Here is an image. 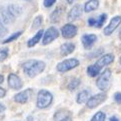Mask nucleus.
Masks as SVG:
<instances>
[{
  "label": "nucleus",
  "mask_w": 121,
  "mask_h": 121,
  "mask_svg": "<svg viewBox=\"0 0 121 121\" xmlns=\"http://www.w3.org/2000/svg\"><path fill=\"white\" fill-rule=\"evenodd\" d=\"M45 68L46 63L38 59H29L22 64V69L25 75L28 76L29 78H34L37 75L41 74L45 70Z\"/></svg>",
  "instance_id": "1"
},
{
  "label": "nucleus",
  "mask_w": 121,
  "mask_h": 121,
  "mask_svg": "<svg viewBox=\"0 0 121 121\" xmlns=\"http://www.w3.org/2000/svg\"><path fill=\"white\" fill-rule=\"evenodd\" d=\"M111 78H112L111 69H109V68L104 69L103 72L98 75L97 79H96V87L100 90V91L106 92L107 90L110 88Z\"/></svg>",
  "instance_id": "2"
},
{
  "label": "nucleus",
  "mask_w": 121,
  "mask_h": 121,
  "mask_svg": "<svg viewBox=\"0 0 121 121\" xmlns=\"http://www.w3.org/2000/svg\"><path fill=\"white\" fill-rule=\"evenodd\" d=\"M53 94L46 89H41L37 94L36 107L39 109H46L53 102Z\"/></svg>",
  "instance_id": "3"
},
{
  "label": "nucleus",
  "mask_w": 121,
  "mask_h": 121,
  "mask_svg": "<svg viewBox=\"0 0 121 121\" xmlns=\"http://www.w3.org/2000/svg\"><path fill=\"white\" fill-rule=\"evenodd\" d=\"M80 65V61L76 58H69L59 62L56 65V70L59 73H66Z\"/></svg>",
  "instance_id": "4"
},
{
  "label": "nucleus",
  "mask_w": 121,
  "mask_h": 121,
  "mask_svg": "<svg viewBox=\"0 0 121 121\" xmlns=\"http://www.w3.org/2000/svg\"><path fill=\"white\" fill-rule=\"evenodd\" d=\"M107 94L106 92L101 91L100 93H97L93 95V96H90L88 98V100L86 101V106H87L88 109H95L96 107H98L99 105H101L103 102H105L107 100Z\"/></svg>",
  "instance_id": "5"
},
{
  "label": "nucleus",
  "mask_w": 121,
  "mask_h": 121,
  "mask_svg": "<svg viewBox=\"0 0 121 121\" xmlns=\"http://www.w3.org/2000/svg\"><path fill=\"white\" fill-rule=\"evenodd\" d=\"M59 37V30L54 27L51 26L49 28H47V30H44L42 36V44L43 45H48L50 43H52L54 40H56Z\"/></svg>",
  "instance_id": "6"
},
{
  "label": "nucleus",
  "mask_w": 121,
  "mask_h": 121,
  "mask_svg": "<svg viewBox=\"0 0 121 121\" xmlns=\"http://www.w3.org/2000/svg\"><path fill=\"white\" fill-rule=\"evenodd\" d=\"M8 86L13 90H20L23 87V81L20 77L15 73H10L7 77Z\"/></svg>",
  "instance_id": "7"
},
{
  "label": "nucleus",
  "mask_w": 121,
  "mask_h": 121,
  "mask_svg": "<svg viewBox=\"0 0 121 121\" xmlns=\"http://www.w3.org/2000/svg\"><path fill=\"white\" fill-rule=\"evenodd\" d=\"M32 92H33V90L31 88H27L23 90V91H20L17 94H15L13 97V100L16 103H19V104H26L30 100V98H31Z\"/></svg>",
  "instance_id": "8"
},
{
  "label": "nucleus",
  "mask_w": 121,
  "mask_h": 121,
  "mask_svg": "<svg viewBox=\"0 0 121 121\" xmlns=\"http://www.w3.org/2000/svg\"><path fill=\"white\" fill-rule=\"evenodd\" d=\"M77 31L78 29L72 23H67L61 27V35L65 39H71V38L75 37L77 35Z\"/></svg>",
  "instance_id": "9"
},
{
  "label": "nucleus",
  "mask_w": 121,
  "mask_h": 121,
  "mask_svg": "<svg viewBox=\"0 0 121 121\" xmlns=\"http://www.w3.org/2000/svg\"><path fill=\"white\" fill-rule=\"evenodd\" d=\"M121 24V16L117 15L114 16L113 18H111L109 24L103 29V33H104L105 36H110L112 33H113L116 29L119 27V25Z\"/></svg>",
  "instance_id": "10"
},
{
  "label": "nucleus",
  "mask_w": 121,
  "mask_h": 121,
  "mask_svg": "<svg viewBox=\"0 0 121 121\" xmlns=\"http://www.w3.org/2000/svg\"><path fill=\"white\" fill-rule=\"evenodd\" d=\"M82 13H83V7H82L80 4H76L75 6H73L70 11L68 12L67 15V20L69 22H73V21H76L77 19H79Z\"/></svg>",
  "instance_id": "11"
},
{
  "label": "nucleus",
  "mask_w": 121,
  "mask_h": 121,
  "mask_svg": "<svg viewBox=\"0 0 121 121\" xmlns=\"http://www.w3.org/2000/svg\"><path fill=\"white\" fill-rule=\"evenodd\" d=\"M96 41H97V36L95 34H84L81 37L82 45H83L84 49L86 50L92 49V47L94 46Z\"/></svg>",
  "instance_id": "12"
},
{
  "label": "nucleus",
  "mask_w": 121,
  "mask_h": 121,
  "mask_svg": "<svg viewBox=\"0 0 121 121\" xmlns=\"http://www.w3.org/2000/svg\"><path fill=\"white\" fill-rule=\"evenodd\" d=\"M106 19H107V14L103 13V14L98 15V17H96V18H95V17H90L87 21V23L89 26H91V27L100 28L103 26V24L105 23Z\"/></svg>",
  "instance_id": "13"
},
{
  "label": "nucleus",
  "mask_w": 121,
  "mask_h": 121,
  "mask_svg": "<svg viewBox=\"0 0 121 121\" xmlns=\"http://www.w3.org/2000/svg\"><path fill=\"white\" fill-rule=\"evenodd\" d=\"M114 60H115V57H114V55L112 53L102 54L96 61V64L100 68H103V67H106L108 65H110L111 63H113Z\"/></svg>",
  "instance_id": "14"
},
{
  "label": "nucleus",
  "mask_w": 121,
  "mask_h": 121,
  "mask_svg": "<svg viewBox=\"0 0 121 121\" xmlns=\"http://www.w3.org/2000/svg\"><path fill=\"white\" fill-rule=\"evenodd\" d=\"M0 16H1L0 18H1L4 24H11V23H13L16 19V17H14L10 13L9 10L7 9V7H2L1 9H0Z\"/></svg>",
  "instance_id": "15"
},
{
  "label": "nucleus",
  "mask_w": 121,
  "mask_h": 121,
  "mask_svg": "<svg viewBox=\"0 0 121 121\" xmlns=\"http://www.w3.org/2000/svg\"><path fill=\"white\" fill-rule=\"evenodd\" d=\"M64 7L58 6L57 8H55V10L50 14V21L52 23H58L62 18V15L64 13Z\"/></svg>",
  "instance_id": "16"
},
{
  "label": "nucleus",
  "mask_w": 121,
  "mask_h": 121,
  "mask_svg": "<svg viewBox=\"0 0 121 121\" xmlns=\"http://www.w3.org/2000/svg\"><path fill=\"white\" fill-rule=\"evenodd\" d=\"M74 50H75L74 43L66 42V43H63L61 45V47H60V54L62 56H67V55L74 52Z\"/></svg>",
  "instance_id": "17"
},
{
  "label": "nucleus",
  "mask_w": 121,
  "mask_h": 121,
  "mask_svg": "<svg viewBox=\"0 0 121 121\" xmlns=\"http://www.w3.org/2000/svg\"><path fill=\"white\" fill-rule=\"evenodd\" d=\"M43 32H44V30H43V29H38V31L36 32L35 35H34L33 37H31L27 41V46L29 47V48H32V47H34L36 44L39 43V41L42 39Z\"/></svg>",
  "instance_id": "18"
},
{
  "label": "nucleus",
  "mask_w": 121,
  "mask_h": 121,
  "mask_svg": "<svg viewBox=\"0 0 121 121\" xmlns=\"http://www.w3.org/2000/svg\"><path fill=\"white\" fill-rule=\"evenodd\" d=\"M98 7H99V0H88L84 4L83 11L86 12V13H89V12L96 10Z\"/></svg>",
  "instance_id": "19"
},
{
  "label": "nucleus",
  "mask_w": 121,
  "mask_h": 121,
  "mask_svg": "<svg viewBox=\"0 0 121 121\" xmlns=\"http://www.w3.org/2000/svg\"><path fill=\"white\" fill-rule=\"evenodd\" d=\"M100 71H101V68L99 67L96 63L92 64V65H89L86 69V73L89 77H92V78H95L97 77L99 74H100Z\"/></svg>",
  "instance_id": "20"
},
{
  "label": "nucleus",
  "mask_w": 121,
  "mask_h": 121,
  "mask_svg": "<svg viewBox=\"0 0 121 121\" xmlns=\"http://www.w3.org/2000/svg\"><path fill=\"white\" fill-rule=\"evenodd\" d=\"M6 7H7V9L9 10L10 13L13 15L14 17L20 16L21 14H22V12H23V8L21 7L20 5H18V4L12 3V4H9V5H7Z\"/></svg>",
  "instance_id": "21"
},
{
  "label": "nucleus",
  "mask_w": 121,
  "mask_h": 121,
  "mask_svg": "<svg viewBox=\"0 0 121 121\" xmlns=\"http://www.w3.org/2000/svg\"><path fill=\"white\" fill-rule=\"evenodd\" d=\"M69 116H72V113L69 110H66V109H60V110H57L54 113V116H53V119L54 121H59L63 118H66V117H69Z\"/></svg>",
  "instance_id": "22"
},
{
  "label": "nucleus",
  "mask_w": 121,
  "mask_h": 121,
  "mask_svg": "<svg viewBox=\"0 0 121 121\" xmlns=\"http://www.w3.org/2000/svg\"><path fill=\"white\" fill-rule=\"evenodd\" d=\"M90 97V91L89 90H82L80 91L76 96V102L78 104H83L88 100V98Z\"/></svg>",
  "instance_id": "23"
},
{
  "label": "nucleus",
  "mask_w": 121,
  "mask_h": 121,
  "mask_svg": "<svg viewBox=\"0 0 121 121\" xmlns=\"http://www.w3.org/2000/svg\"><path fill=\"white\" fill-rule=\"evenodd\" d=\"M81 84V80L80 78H77V77H74V78H72L70 81H69V83L67 84V89L69 90V91H75V90L77 89L80 86Z\"/></svg>",
  "instance_id": "24"
},
{
  "label": "nucleus",
  "mask_w": 121,
  "mask_h": 121,
  "mask_svg": "<svg viewBox=\"0 0 121 121\" xmlns=\"http://www.w3.org/2000/svg\"><path fill=\"white\" fill-rule=\"evenodd\" d=\"M22 33H23V31H21V30H19V31H16V32H14L13 34H11L9 37H7L6 39H4V40L2 41V43H3V44H7V43L13 42L14 40L18 39V38H19L21 35H22Z\"/></svg>",
  "instance_id": "25"
},
{
  "label": "nucleus",
  "mask_w": 121,
  "mask_h": 121,
  "mask_svg": "<svg viewBox=\"0 0 121 121\" xmlns=\"http://www.w3.org/2000/svg\"><path fill=\"white\" fill-rule=\"evenodd\" d=\"M106 120V114L103 111H97L95 113L90 121H105Z\"/></svg>",
  "instance_id": "26"
},
{
  "label": "nucleus",
  "mask_w": 121,
  "mask_h": 121,
  "mask_svg": "<svg viewBox=\"0 0 121 121\" xmlns=\"http://www.w3.org/2000/svg\"><path fill=\"white\" fill-rule=\"evenodd\" d=\"M42 23H43V17H42L41 15H38V16H36L35 18H34L31 28H32L33 30H37V29H39V27L42 25Z\"/></svg>",
  "instance_id": "27"
},
{
  "label": "nucleus",
  "mask_w": 121,
  "mask_h": 121,
  "mask_svg": "<svg viewBox=\"0 0 121 121\" xmlns=\"http://www.w3.org/2000/svg\"><path fill=\"white\" fill-rule=\"evenodd\" d=\"M7 33H8V29L6 28L5 24L3 23V21L1 20V18H0V39H2V38L5 37Z\"/></svg>",
  "instance_id": "28"
},
{
  "label": "nucleus",
  "mask_w": 121,
  "mask_h": 121,
  "mask_svg": "<svg viewBox=\"0 0 121 121\" xmlns=\"http://www.w3.org/2000/svg\"><path fill=\"white\" fill-rule=\"evenodd\" d=\"M8 54H9V49L7 47H4V48H0V62L4 61L7 57Z\"/></svg>",
  "instance_id": "29"
},
{
  "label": "nucleus",
  "mask_w": 121,
  "mask_h": 121,
  "mask_svg": "<svg viewBox=\"0 0 121 121\" xmlns=\"http://www.w3.org/2000/svg\"><path fill=\"white\" fill-rule=\"evenodd\" d=\"M103 52H104V50H103L102 48H99V49H97L96 51H93V52H91V53H90L88 57H89V58L98 57V56H101V55L103 54Z\"/></svg>",
  "instance_id": "30"
},
{
  "label": "nucleus",
  "mask_w": 121,
  "mask_h": 121,
  "mask_svg": "<svg viewBox=\"0 0 121 121\" xmlns=\"http://www.w3.org/2000/svg\"><path fill=\"white\" fill-rule=\"evenodd\" d=\"M56 1H57V0H43V5L46 8H49L51 6H53Z\"/></svg>",
  "instance_id": "31"
},
{
  "label": "nucleus",
  "mask_w": 121,
  "mask_h": 121,
  "mask_svg": "<svg viewBox=\"0 0 121 121\" xmlns=\"http://www.w3.org/2000/svg\"><path fill=\"white\" fill-rule=\"evenodd\" d=\"M113 99L117 104H121V92H115L113 95Z\"/></svg>",
  "instance_id": "32"
},
{
  "label": "nucleus",
  "mask_w": 121,
  "mask_h": 121,
  "mask_svg": "<svg viewBox=\"0 0 121 121\" xmlns=\"http://www.w3.org/2000/svg\"><path fill=\"white\" fill-rule=\"evenodd\" d=\"M5 95H6V90L2 87H0V98H4Z\"/></svg>",
  "instance_id": "33"
},
{
  "label": "nucleus",
  "mask_w": 121,
  "mask_h": 121,
  "mask_svg": "<svg viewBox=\"0 0 121 121\" xmlns=\"http://www.w3.org/2000/svg\"><path fill=\"white\" fill-rule=\"evenodd\" d=\"M5 110H6V106L4 105L2 102H0V114L3 113V112L5 111Z\"/></svg>",
  "instance_id": "34"
},
{
  "label": "nucleus",
  "mask_w": 121,
  "mask_h": 121,
  "mask_svg": "<svg viewBox=\"0 0 121 121\" xmlns=\"http://www.w3.org/2000/svg\"><path fill=\"white\" fill-rule=\"evenodd\" d=\"M109 121H120V119L118 117H116V116H111L109 118Z\"/></svg>",
  "instance_id": "35"
},
{
  "label": "nucleus",
  "mask_w": 121,
  "mask_h": 121,
  "mask_svg": "<svg viewBox=\"0 0 121 121\" xmlns=\"http://www.w3.org/2000/svg\"><path fill=\"white\" fill-rule=\"evenodd\" d=\"M59 121H72V116H69V117H66V118H63Z\"/></svg>",
  "instance_id": "36"
},
{
  "label": "nucleus",
  "mask_w": 121,
  "mask_h": 121,
  "mask_svg": "<svg viewBox=\"0 0 121 121\" xmlns=\"http://www.w3.org/2000/svg\"><path fill=\"white\" fill-rule=\"evenodd\" d=\"M3 81H4V76L1 74V73H0V85L3 83Z\"/></svg>",
  "instance_id": "37"
},
{
  "label": "nucleus",
  "mask_w": 121,
  "mask_h": 121,
  "mask_svg": "<svg viewBox=\"0 0 121 121\" xmlns=\"http://www.w3.org/2000/svg\"><path fill=\"white\" fill-rule=\"evenodd\" d=\"M27 121H34L32 116H27Z\"/></svg>",
  "instance_id": "38"
},
{
  "label": "nucleus",
  "mask_w": 121,
  "mask_h": 121,
  "mask_svg": "<svg viewBox=\"0 0 121 121\" xmlns=\"http://www.w3.org/2000/svg\"><path fill=\"white\" fill-rule=\"evenodd\" d=\"M66 1H67V3H68V4H72L73 2L75 1V0H66Z\"/></svg>",
  "instance_id": "39"
},
{
  "label": "nucleus",
  "mask_w": 121,
  "mask_h": 121,
  "mask_svg": "<svg viewBox=\"0 0 121 121\" xmlns=\"http://www.w3.org/2000/svg\"><path fill=\"white\" fill-rule=\"evenodd\" d=\"M118 36H119V38L121 39V28H120V30H119V34H118Z\"/></svg>",
  "instance_id": "40"
},
{
  "label": "nucleus",
  "mask_w": 121,
  "mask_h": 121,
  "mask_svg": "<svg viewBox=\"0 0 121 121\" xmlns=\"http://www.w3.org/2000/svg\"><path fill=\"white\" fill-rule=\"evenodd\" d=\"M119 64H120V66H121V56H120V59H119Z\"/></svg>",
  "instance_id": "41"
},
{
  "label": "nucleus",
  "mask_w": 121,
  "mask_h": 121,
  "mask_svg": "<svg viewBox=\"0 0 121 121\" xmlns=\"http://www.w3.org/2000/svg\"><path fill=\"white\" fill-rule=\"evenodd\" d=\"M25 1H30V0H25Z\"/></svg>",
  "instance_id": "42"
},
{
  "label": "nucleus",
  "mask_w": 121,
  "mask_h": 121,
  "mask_svg": "<svg viewBox=\"0 0 121 121\" xmlns=\"http://www.w3.org/2000/svg\"><path fill=\"white\" fill-rule=\"evenodd\" d=\"M16 121H19V120H16Z\"/></svg>",
  "instance_id": "43"
}]
</instances>
